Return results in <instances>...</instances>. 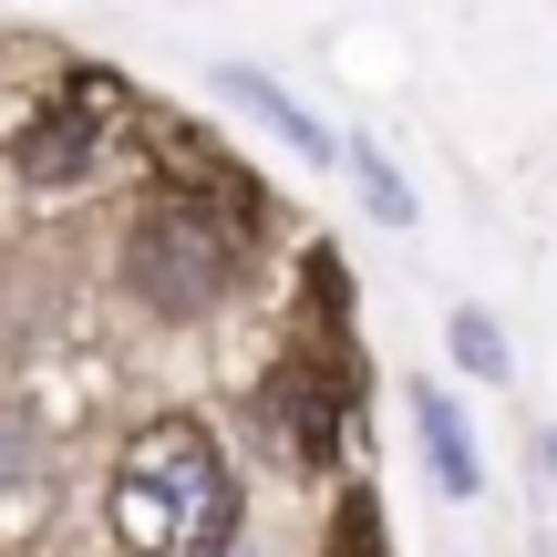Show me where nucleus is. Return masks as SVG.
<instances>
[{
	"label": "nucleus",
	"mask_w": 557,
	"mask_h": 557,
	"mask_svg": "<svg viewBox=\"0 0 557 557\" xmlns=\"http://www.w3.org/2000/svg\"><path fill=\"white\" fill-rule=\"evenodd\" d=\"M218 94H227V103H248L259 124H278V135H289L310 165H331V135H320V114L289 94V83H269V73H248V62H227V73H218Z\"/></svg>",
	"instance_id": "nucleus-6"
},
{
	"label": "nucleus",
	"mask_w": 557,
	"mask_h": 557,
	"mask_svg": "<svg viewBox=\"0 0 557 557\" xmlns=\"http://www.w3.org/2000/svg\"><path fill=\"white\" fill-rule=\"evenodd\" d=\"M351 176H361V207H372L382 227H413V197H403V176H393V156H382L372 135L351 145Z\"/></svg>",
	"instance_id": "nucleus-8"
},
{
	"label": "nucleus",
	"mask_w": 557,
	"mask_h": 557,
	"mask_svg": "<svg viewBox=\"0 0 557 557\" xmlns=\"http://www.w3.org/2000/svg\"><path fill=\"white\" fill-rule=\"evenodd\" d=\"M259 423L278 434L289 465H331V444H341V382H331V361L289 351L269 372V393H259Z\"/></svg>",
	"instance_id": "nucleus-3"
},
{
	"label": "nucleus",
	"mask_w": 557,
	"mask_h": 557,
	"mask_svg": "<svg viewBox=\"0 0 557 557\" xmlns=\"http://www.w3.org/2000/svg\"><path fill=\"white\" fill-rule=\"evenodd\" d=\"M537 465H547V475H557V434H537Z\"/></svg>",
	"instance_id": "nucleus-11"
},
{
	"label": "nucleus",
	"mask_w": 557,
	"mask_h": 557,
	"mask_svg": "<svg viewBox=\"0 0 557 557\" xmlns=\"http://www.w3.org/2000/svg\"><path fill=\"white\" fill-rule=\"evenodd\" d=\"M94 103H103V83H83L73 103H52V124H32V145H21V176H41V186H62V176H83V156H94Z\"/></svg>",
	"instance_id": "nucleus-5"
},
{
	"label": "nucleus",
	"mask_w": 557,
	"mask_h": 557,
	"mask_svg": "<svg viewBox=\"0 0 557 557\" xmlns=\"http://www.w3.org/2000/svg\"><path fill=\"white\" fill-rule=\"evenodd\" d=\"M444 341H455V372H475V382H506V372H517V361H506V320L485 310V299H455Z\"/></svg>",
	"instance_id": "nucleus-7"
},
{
	"label": "nucleus",
	"mask_w": 557,
	"mask_h": 557,
	"mask_svg": "<svg viewBox=\"0 0 557 557\" xmlns=\"http://www.w3.org/2000/svg\"><path fill=\"white\" fill-rule=\"evenodd\" d=\"M331 557H382V506H372V496H341V527H331Z\"/></svg>",
	"instance_id": "nucleus-9"
},
{
	"label": "nucleus",
	"mask_w": 557,
	"mask_h": 557,
	"mask_svg": "<svg viewBox=\"0 0 557 557\" xmlns=\"http://www.w3.org/2000/svg\"><path fill=\"white\" fill-rule=\"evenodd\" d=\"M227 278H238V248H227V227H207V207H156L124 238V289L156 320H207Z\"/></svg>",
	"instance_id": "nucleus-2"
},
{
	"label": "nucleus",
	"mask_w": 557,
	"mask_h": 557,
	"mask_svg": "<svg viewBox=\"0 0 557 557\" xmlns=\"http://www.w3.org/2000/svg\"><path fill=\"white\" fill-rule=\"evenodd\" d=\"M103 517H114L124 557H227L238 547V475H227L207 423L165 413V423H145L124 444Z\"/></svg>",
	"instance_id": "nucleus-1"
},
{
	"label": "nucleus",
	"mask_w": 557,
	"mask_h": 557,
	"mask_svg": "<svg viewBox=\"0 0 557 557\" xmlns=\"http://www.w3.org/2000/svg\"><path fill=\"white\" fill-rule=\"evenodd\" d=\"M413 434H423V465H434L444 496H475L485 465H475V434H465V413L444 403V382H413Z\"/></svg>",
	"instance_id": "nucleus-4"
},
{
	"label": "nucleus",
	"mask_w": 557,
	"mask_h": 557,
	"mask_svg": "<svg viewBox=\"0 0 557 557\" xmlns=\"http://www.w3.org/2000/svg\"><path fill=\"white\" fill-rule=\"evenodd\" d=\"M0 475H32V455H21V423H0Z\"/></svg>",
	"instance_id": "nucleus-10"
}]
</instances>
